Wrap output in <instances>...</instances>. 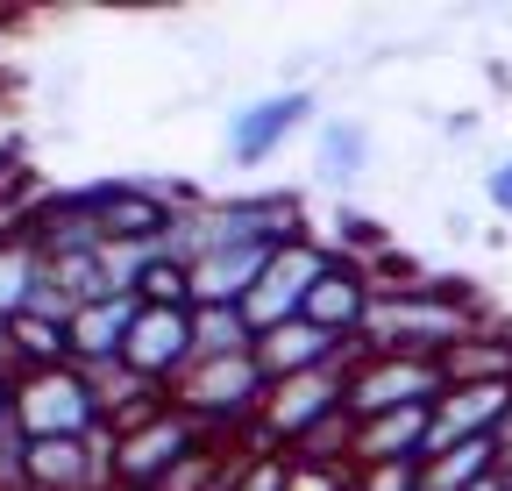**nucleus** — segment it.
<instances>
[{"mask_svg":"<svg viewBox=\"0 0 512 491\" xmlns=\"http://www.w3.org/2000/svg\"><path fill=\"white\" fill-rule=\"evenodd\" d=\"M0 371H15V356H8V328H0Z\"/></svg>","mask_w":512,"mask_h":491,"instance_id":"obj_31","label":"nucleus"},{"mask_svg":"<svg viewBox=\"0 0 512 491\" xmlns=\"http://www.w3.org/2000/svg\"><path fill=\"white\" fill-rule=\"evenodd\" d=\"M285 491H356V484H349V463H299L292 456Z\"/></svg>","mask_w":512,"mask_h":491,"instance_id":"obj_27","label":"nucleus"},{"mask_svg":"<svg viewBox=\"0 0 512 491\" xmlns=\"http://www.w3.org/2000/svg\"><path fill=\"white\" fill-rule=\"evenodd\" d=\"M285 470H292V456H271V449H235V477H228V491H285Z\"/></svg>","mask_w":512,"mask_h":491,"instance_id":"obj_25","label":"nucleus"},{"mask_svg":"<svg viewBox=\"0 0 512 491\" xmlns=\"http://www.w3.org/2000/svg\"><path fill=\"white\" fill-rule=\"evenodd\" d=\"M335 413H349V363H335V371H306V378H278V385L264 392L256 427H249V449L292 456V449L313 442Z\"/></svg>","mask_w":512,"mask_h":491,"instance_id":"obj_4","label":"nucleus"},{"mask_svg":"<svg viewBox=\"0 0 512 491\" xmlns=\"http://www.w3.org/2000/svg\"><path fill=\"white\" fill-rule=\"evenodd\" d=\"M0 228H15V214H8V207H0Z\"/></svg>","mask_w":512,"mask_h":491,"instance_id":"obj_33","label":"nucleus"},{"mask_svg":"<svg viewBox=\"0 0 512 491\" xmlns=\"http://www.w3.org/2000/svg\"><path fill=\"white\" fill-rule=\"evenodd\" d=\"M512 435V385H448L434 399V449L456 442H505ZM427 449V456H434Z\"/></svg>","mask_w":512,"mask_h":491,"instance_id":"obj_11","label":"nucleus"},{"mask_svg":"<svg viewBox=\"0 0 512 491\" xmlns=\"http://www.w3.org/2000/svg\"><path fill=\"white\" fill-rule=\"evenodd\" d=\"M313 107H320V93L313 86H278V93H256V100H242L235 114H228V136H221V150H228V164L235 171H256V164H271L306 121H313Z\"/></svg>","mask_w":512,"mask_h":491,"instance_id":"obj_8","label":"nucleus"},{"mask_svg":"<svg viewBox=\"0 0 512 491\" xmlns=\"http://www.w3.org/2000/svg\"><path fill=\"white\" fill-rule=\"evenodd\" d=\"M370 306H377V278H370L363 264L335 257V264H328V278L313 285V299H306V314H299V321L328 328L335 342H363V328H370Z\"/></svg>","mask_w":512,"mask_h":491,"instance_id":"obj_12","label":"nucleus"},{"mask_svg":"<svg viewBox=\"0 0 512 491\" xmlns=\"http://www.w3.org/2000/svg\"><path fill=\"white\" fill-rule=\"evenodd\" d=\"M271 250H207L192 264V306H242L264 278Z\"/></svg>","mask_w":512,"mask_h":491,"instance_id":"obj_17","label":"nucleus"},{"mask_svg":"<svg viewBox=\"0 0 512 491\" xmlns=\"http://www.w3.org/2000/svg\"><path fill=\"white\" fill-rule=\"evenodd\" d=\"M93 200H100V235L114 250H164L178 214L192 207V193L157 186V178H100Z\"/></svg>","mask_w":512,"mask_h":491,"instance_id":"obj_5","label":"nucleus"},{"mask_svg":"<svg viewBox=\"0 0 512 491\" xmlns=\"http://www.w3.org/2000/svg\"><path fill=\"white\" fill-rule=\"evenodd\" d=\"M356 342H335L328 328H313V321H285L271 335H256V363H264V378H306V371H335V363H349Z\"/></svg>","mask_w":512,"mask_h":491,"instance_id":"obj_14","label":"nucleus"},{"mask_svg":"<svg viewBox=\"0 0 512 491\" xmlns=\"http://www.w3.org/2000/svg\"><path fill=\"white\" fill-rule=\"evenodd\" d=\"M484 207H491L498 221H512V150L484 164Z\"/></svg>","mask_w":512,"mask_h":491,"instance_id":"obj_28","label":"nucleus"},{"mask_svg":"<svg viewBox=\"0 0 512 491\" xmlns=\"http://www.w3.org/2000/svg\"><path fill=\"white\" fill-rule=\"evenodd\" d=\"M214 435L200 420H185L178 406H164L157 420L128 427V435H114V491H157L185 456H200Z\"/></svg>","mask_w":512,"mask_h":491,"instance_id":"obj_7","label":"nucleus"},{"mask_svg":"<svg viewBox=\"0 0 512 491\" xmlns=\"http://www.w3.org/2000/svg\"><path fill=\"white\" fill-rule=\"evenodd\" d=\"M43 292V250L29 242V228H0V328H8L15 314H29Z\"/></svg>","mask_w":512,"mask_h":491,"instance_id":"obj_19","label":"nucleus"},{"mask_svg":"<svg viewBox=\"0 0 512 491\" xmlns=\"http://www.w3.org/2000/svg\"><path fill=\"white\" fill-rule=\"evenodd\" d=\"M256 349V328L242 306H192V356L214 363V356H249Z\"/></svg>","mask_w":512,"mask_h":491,"instance_id":"obj_22","label":"nucleus"},{"mask_svg":"<svg viewBox=\"0 0 512 491\" xmlns=\"http://www.w3.org/2000/svg\"><path fill=\"white\" fill-rule=\"evenodd\" d=\"M356 491H420V463H363L349 470Z\"/></svg>","mask_w":512,"mask_h":491,"instance_id":"obj_26","label":"nucleus"},{"mask_svg":"<svg viewBox=\"0 0 512 491\" xmlns=\"http://www.w3.org/2000/svg\"><path fill=\"white\" fill-rule=\"evenodd\" d=\"M470 491H505V484H498V477H484V484H470Z\"/></svg>","mask_w":512,"mask_h":491,"instance_id":"obj_32","label":"nucleus"},{"mask_svg":"<svg viewBox=\"0 0 512 491\" xmlns=\"http://www.w3.org/2000/svg\"><path fill=\"white\" fill-rule=\"evenodd\" d=\"M128 328H136V299H93V306H72V363L86 378H107L121 371V349H128Z\"/></svg>","mask_w":512,"mask_h":491,"instance_id":"obj_13","label":"nucleus"},{"mask_svg":"<svg viewBox=\"0 0 512 491\" xmlns=\"http://www.w3.org/2000/svg\"><path fill=\"white\" fill-rule=\"evenodd\" d=\"M441 378L448 385H512V328H498V321L470 328L441 356Z\"/></svg>","mask_w":512,"mask_h":491,"instance_id":"obj_18","label":"nucleus"},{"mask_svg":"<svg viewBox=\"0 0 512 491\" xmlns=\"http://www.w3.org/2000/svg\"><path fill=\"white\" fill-rule=\"evenodd\" d=\"M43 285H50L64 306L114 299V292H107V264H100V250H64V257H43Z\"/></svg>","mask_w":512,"mask_h":491,"instance_id":"obj_23","label":"nucleus"},{"mask_svg":"<svg viewBox=\"0 0 512 491\" xmlns=\"http://www.w3.org/2000/svg\"><path fill=\"white\" fill-rule=\"evenodd\" d=\"M136 306H192V264H178L171 250H157L136 278Z\"/></svg>","mask_w":512,"mask_h":491,"instance_id":"obj_24","label":"nucleus"},{"mask_svg":"<svg viewBox=\"0 0 512 491\" xmlns=\"http://www.w3.org/2000/svg\"><path fill=\"white\" fill-rule=\"evenodd\" d=\"M264 392H271V378H264V363H256V349H249V356L192 363V371L171 385V406L185 420H200L214 442H249L256 413H264Z\"/></svg>","mask_w":512,"mask_h":491,"instance_id":"obj_2","label":"nucleus"},{"mask_svg":"<svg viewBox=\"0 0 512 491\" xmlns=\"http://www.w3.org/2000/svg\"><path fill=\"white\" fill-rule=\"evenodd\" d=\"M441 136H448V143H470V136H477V114H448Z\"/></svg>","mask_w":512,"mask_h":491,"instance_id":"obj_30","label":"nucleus"},{"mask_svg":"<svg viewBox=\"0 0 512 491\" xmlns=\"http://www.w3.org/2000/svg\"><path fill=\"white\" fill-rule=\"evenodd\" d=\"M427 449H434V406L377 413V420H356L349 470H363V463H427Z\"/></svg>","mask_w":512,"mask_h":491,"instance_id":"obj_15","label":"nucleus"},{"mask_svg":"<svg viewBox=\"0 0 512 491\" xmlns=\"http://www.w3.org/2000/svg\"><path fill=\"white\" fill-rule=\"evenodd\" d=\"M15 435L22 442H93V435H107L100 385L79 371V363L22 371L15 378Z\"/></svg>","mask_w":512,"mask_h":491,"instance_id":"obj_3","label":"nucleus"},{"mask_svg":"<svg viewBox=\"0 0 512 491\" xmlns=\"http://www.w3.org/2000/svg\"><path fill=\"white\" fill-rule=\"evenodd\" d=\"M328 264H335L328 235H299V242H285V250H271V264H264V278H256V292L242 299L249 328H256V335H271V328L299 321V314H306V299H313V285L328 278Z\"/></svg>","mask_w":512,"mask_h":491,"instance_id":"obj_6","label":"nucleus"},{"mask_svg":"<svg viewBox=\"0 0 512 491\" xmlns=\"http://www.w3.org/2000/svg\"><path fill=\"white\" fill-rule=\"evenodd\" d=\"M0 435H15V371H0Z\"/></svg>","mask_w":512,"mask_h":491,"instance_id":"obj_29","label":"nucleus"},{"mask_svg":"<svg viewBox=\"0 0 512 491\" xmlns=\"http://www.w3.org/2000/svg\"><path fill=\"white\" fill-rule=\"evenodd\" d=\"M328 250H335V257H349V264H363V271H377L384 257L399 250V242H392V228H384L377 214H363V207H349V200H342V207L328 214Z\"/></svg>","mask_w":512,"mask_h":491,"instance_id":"obj_21","label":"nucleus"},{"mask_svg":"<svg viewBox=\"0 0 512 491\" xmlns=\"http://www.w3.org/2000/svg\"><path fill=\"white\" fill-rule=\"evenodd\" d=\"M8 356H15V378L22 371H57V363H72V335H64L57 314H15L8 321Z\"/></svg>","mask_w":512,"mask_h":491,"instance_id":"obj_20","label":"nucleus"},{"mask_svg":"<svg viewBox=\"0 0 512 491\" xmlns=\"http://www.w3.org/2000/svg\"><path fill=\"white\" fill-rule=\"evenodd\" d=\"M484 299L470 278H434L420 271L413 285H384L370 306V328H363V356H448L470 328H484Z\"/></svg>","mask_w":512,"mask_h":491,"instance_id":"obj_1","label":"nucleus"},{"mask_svg":"<svg viewBox=\"0 0 512 491\" xmlns=\"http://www.w3.org/2000/svg\"><path fill=\"white\" fill-rule=\"evenodd\" d=\"M448 392L434 356H349V420H377V413H406V406H434Z\"/></svg>","mask_w":512,"mask_h":491,"instance_id":"obj_9","label":"nucleus"},{"mask_svg":"<svg viewBox=\"0 0 512 491\" xmlns=\"http://www.w3.org/2000/svg\"><path fill=\"white\" fill-rule=\"evenodd\" d=\"M313 178L335 193L370 178V121L363 114H320L313 121Z\"/></svg>","mask_w":512,"mask_h":491,"instance_id":"obj_16","label":"nucleus"},{"mask_svg":"<svg viewBox=\"0 0 512 491\" xmlns=\"http://www.w3.org/2000/svg\"><path fill=\"white\" fill-rule=\"evenodd\" d=\"M192 306H136V328H128V349H121V371H136L150 385H178L192 371Z\"/></svg>","mask_w":512,"mask_h":491,"instance_id":"obj_10","label":"nucleus"}]
</instances>
